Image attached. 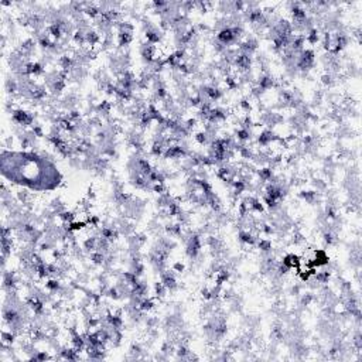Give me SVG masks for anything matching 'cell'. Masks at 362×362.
I'll return each instance as SVG.
<instances>
[{"mask_svg": "<svg viewBox=\"0 0 362 362\" xmlns=\"http://www.w3.org/2000/svg\"><path fill=\"white\" fill-rule=\"evenodd\" d=\"M3 161L10 163V167L1 165L3 170L10 168V173H4V175L34 189H51L59 182L55 167L34 154L10 153L8 158L3 154Z\"/></svg>", "mask_w": 362, "mask_h": 362, "instance_id": "6da1fadb", "label": "cell"}]
</instances>
